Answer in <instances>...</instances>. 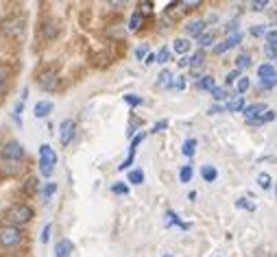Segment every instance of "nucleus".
Returning <instances> with one entry per match:
<instances>
[{"mask_svg": "<svg viewBox=\"0 0 277 257\" xmlns=\"http://www.w3.org/2000/svg\"><path fill=\"white\" fill-rule=\"evenodd\" d=\"M7 220H9V225L13 227H20V225H26L33 220V209L28 207V205H11V209L7 211Z\"/></svg>", "mask_w": 277, "mask_h": 257, "instance_id": "obj_1", "label": "nucleus"}, {"mask_svg": "<svg viewBox=\"0 0 277 257\" xmlns=\"http://www.w3.org/2000/svg\"><path fill=\"white\" fill-rule=\"evenodd\" d=\"M55 164H57L55 151L50 149L48 144H42V146H40V172L44 174V177H53Z\"/></svg>", "mask_w": 277, "mask_h": 257, "instance_id": "obj_2", "label": "nucleus"}, {"mask_svg": "<svg viewBox=\"0 0 277 257\" xmlns=\"http://www.w3.org/2000/svg\"><path fill=\"white\" fill-rule=\"evenodd\" d=\"M20 242H22L20 227H13V225H3V227H0V246L11 248V246H18Z\"/></svg>", "mask_w": 277, "mask_h": 257, "instance_id": "obj_3", "label": "nucleus"}, {"mask_svg": "<svg viewBox=\"0 0 277 257\" xmlns=\"http://www.w3.org/2000/svg\"><path fill=\"white\" fill-rule=\"evenodd\" d=\"M24 24H26V20L22 16H11L0 22V28H3V33L7 38H20L24 33Z\"/></svg>", "mask_w": 277, "mask_h": 257, "instance_id": "obj_4", "label": "nucleus"}, {"mask_svg": "<svg viewBox=\"0 0 277 257\" xmlns=\"http://www.w3.org/2000/svg\"><path fill=\"white\" fill-rule=\"evenodd\" d=\"M0 157L11 161V164H16V161H20L22 157H24V149H22V144L16 142V139H11V142H7L3 146V153H0Z\"/></svg>", "mask_w": 277, "mask_h": 257, "instance_id": "obj_5", "label": "nucleus"}, {"mask_svg": "<svg viewBox=\"0 0 277 257\" xmlns=\"http://www.w3.org/2000/svg\"><path fill=\"white\" fill-rule=\"evenodd\" d=\"M38 85L42 87L44 92H55L57 85H59V77H57L55 70H46V72H42V75L38 77Z\"/></svg>", "mask_w": 277, "mask_h": 257, "instance_id": "obj_6", "label": "nucleus"}, {"mask_svg": "<svg viewBox=\"0 0 277 257\" xmlns=\"http://www.w3.org/2000/svg\"><path fill=\"white\" fill-rule=\"evenodd\" d=\"M77 133V122L75 120H63L61 127H59V142L63 146H68L72 142V137Z\"/></svg>", "mask_w": 277, "mask_h": 257, "instance_id": "obj_7", "label": "nucleus"}, {"mask_svg": "<svg viewBox=\"0 0 277 257\" xmlns=\"http://www.w3.org/2000/svg\"><path fill=\"white\" fill-rule=\"evenodd\" d=\"M186 33L190 35V38H196L199 40L203 33H205V20H190L186 24Z\"/></svg>", "mask_w": 277, "mask_h": 257, "instance_id": "obj_8", "label": "nucleus"}, {"mask_svg": "<svg viewBox=\"0 0 277 257\" xmlns=\"http://www.w3.org/2000/svg\"><path fill=\"white\" fill-rule=\"evenodd\" d=\"M72 251H75V244L68 238H63L55 244V257H72Z\"/></svg>", "mask_w": 277, "mask_h": 257, "instance_id": "obj_9", "label": "nucleus"}, {"mask_svg": "<svg viewBox=\"0 0 277 257\" xmlns=\"http://www.w3.org/2000/svg\"><path fill=\"white\" fill-rule=\"evenodd\" d=\"M268 109H266V105L264 102H256V105H247L245 107V118L247 120H253V118H258V116H262V114H266Z\"/></svg>", "mask_w": 277, "mask_h": 257, "instance_id": "obj_10", "label": "nucleus"}, {"mask_svg": "<svg viewBox=\"0 0 277 257\" xmlns=\"http://www.w3.org/2000/svg\"><path fill=\"white\" fill-rule=\"evenodd\" d=\"M275 118H277V112H273V109H268L266 114L258 116V118H253V120H247V124H249V127H260V124H268V122H273Z\"/></svg>", "mask_w": 277, "mask_h": 257, "instance_id": "obj_11", "label": "nucleus"}, {"mask_svg": "<svg viewBox=\"0 0 277 257\" xmlns=\"http://www.w3.org/2000/svg\"><path fill=\"white\" fill-rule=\"evenodd\" d=\"M53 100H40L38 105H35L33 114L38 116V118H46V116H50V112H53Z\"/></svg>", "mask_w": 277, "mask_h": 257, "instance_id": "obj_12", "label": "nucleus"}, {"mask_svg": "<svg viewBox=\"0 0 277 257\" xmlns=\"http://www.w3.org/2000/svg\"><path fill=\"white\" fill-rule=\"evenodd\" d=\"M142 22H144V13L142 11H133L131 13V18H129V31H140L142 28Z\"/></svg>", "mask_w": 277, "mask_h": 257, "instance_id": "obj_13", "label": "nucleus"}, {"mask_svg": "<svg viewBox=\"0 0 277 257\" xmlns=\"http://www.w3.org/2000/svg\"><path fill=\"white\" fill-rule=\"evenodd\" d=\"M260 79H277V68L273 63H262L258 68Z\"/></svg>", "mask_w": 277, "mask_h": 257, "instance_id": "obj_14", "label": "nucleus"}, {"mask_svg": "<svg viewBox=\"0 0 277 257\" xmlns=\"http://www.w3.org/2000/svg\"><path fill=\"white\" fill-rule=\"evenodd\" d=\"M166 218H168V220H166V225H168V227H170V225H177L179 229H184V231H186V229H190V225H188V223H184V220H181L177 214H175L172 209H168V211H166Z\"/></svg>", "mask_w": 277, "mask_h": 257, "instance_id": "obj_15", "label": "nucleus"}, {"mask_svg": "<svg viewBox=\"0 0 277 257\" xmlns=\"http://www.w3.org/2000/svg\"><path fill=\"white\" fill-rule=\"evenodd\" d=\"M172 72L168 70V68H164L162 72H159V75H157V85L159 87H172Z\"/></svg>", "mask_w": 277, "mask_h": 257, "instance_id": "obj_16", "label": "nucleus"}, {"mask_svg": "<svg viewBox=\"0 0 277 257\" xmlns=\"http://www.w3.org/2000/svg\"><path fill=\"white\" fill-rule=\"evenodd\" d=\"M225 107H227V112L229 114H234V112H245V98L243 96H236V98H231V100H227V105H225Z\"/></svg>", "mask_w": 277, "mask_h": 257, "instance_id": "obj_17", "label": "nucleus"}, {"mask_svg": "<svg viewBox=\"0 0 277 257\" xmlns=\"http://www.w3.org/2000/svg\"><path fill=\"white\" fill-rule=\"evenodd\" d=\"M201 177H203V181H207V183H214L216 179H218V170L214 166H203L201 168Z\"/></svg>", "mask_w": 277, "mask_h": 257, "instance_id": "obj_18", "label": "nucleus"}, {"mask_svg": "<svg viewBox=\"0 0 277 257\" xmlns=\"http://www.w3.org/2000/svg\"><path fill=\"white\" fill-rule=\"evenodd\" d=\"M196 87H199V90H205V92L212 94V92L216 90V81H214L212 77H201L199 83H196Z\"/></svg>", "mask_w": 277, "mask_h": 257, "instance_id": "obj_19", "label": "nucleus"}, {"mask_svg": "<svg viewBox=\"0 0 277 257\" xmlns=\"http://www.w3.org/2000/svg\"><path fill=\"white\" fill-rule=\"evenodd\" d=\"M172 48H175V53H179V55H186L188 50H190V42H188L186 38H177L172 42Z\"/></svg>", "mask_w": 277, "mask_h": 257, "instance_id": "obj_20", "label": "nucleus"}, {"mask_svg": "<svg viewBox=\"0 0 277 257\" xmlns=\"http://www.w3.org/2000/svg\"><path fill=\"white\" fill-rule=\"evenodd\" d=\"M181 153H184L186 157H192L194 153H196V139L194 137H188L186 142H184V146H181Z\"/></svg>", "mask_w": 277, "mask_h": 257, "instance_id": "obj_21", "label": "nucleus"}, {"mask_svg": "<svg viewBox=\"0 0 277 257\" xmlns=\"http://www.w3.org/2000/svg\"><path fill=\"white\" fill-rule=\"evenodd\" d=\"M214 40H216V33H214V31H205L196 42H199V46H201V50H203L205 46H212Z\"/></svg>", "mask_w": 277, "mask_h": 257, "instance_id": "obj_22", "label": "nucleus"}, {"mask_svg": "<svg viewBox=\"0 0 277 257\" xmlns=\"http://www.w3.org/2000/svg\"><path fill=\"white\" fill-rule=\"evenodd\" d=\"M203 63H205V53H203V50H196L190 57V68H201Z\"/></svg>", "mask_w": 277, "mask_h": 257, "instance_id": "obj_23", "label": "nucleus"}, {"mask_svg": "<svg viewBox=\"0 0 277 257\" xmlns=\"http://www.w3.org/2000/svg\"><path fill=\"white\" fill-rule=\"evenodd\" d=\"M236 207H238V209H247V211H256L258 205L253 203L251 198H238V201H236Z\"/></svg>", "mask_w": 277, "mask_h": 257, "instance_id": "obj_24", "label": "nucleus"}, {"mask_svg": "<svg viewBox=\"0 0 277 257\" xmlns=\"http://www.w3.org/2000/svg\"><path fill=\"white\" fill-rule=\"evenodd\" d=\"M57 33H59V28H57L55 24H50V22H48V24H44V28H42V35L46 40H55Z\"/></svg>", "mask_w": 277, "mask_h": 257, "instance_id": "obj_25", "label": "nucleus"}, {"mask_svg": "<svg viewBox=\"0 0 277 257\" xmlns=\"http://www.w3.org/2000/svg\"><path fill=\"white\" fill-rule=\"evenodd\" d=\"M249 65H251V57H249V53H240V55L236 57V68H238V70L249 68Z\"/></svg>", "mask_w": 277, "mask_h": 257, "instance_id": "obj_26", "label": "nucleus"}, {"mask_svg": "<svg viewBox=\"0 0 277 257\" xmlns=\"http://www.w3.org/2000/svg\"><path fill=\"white\" fill-rule=\"evenodd\" d=\"M258 186H260L262 190H268V188H271V186H273L271 174H268V172H260V174H258Z\"/></svg>", "mask_w": 277, "mask_h": 257, "instance_id": "obj_27", "label": "nucleus"}, {"mask_svg": "<svg viewBox=\"0 0 277 257\" xmlns=\"http://www.w3.org/2000/svg\"><path fill=\"white\" fill-rule=\"evenodd\" d=\"M127 179H129V183H133V186H142V183H144V172L142 170H131Z\"/></svg>", "mask_w": 277, "mask_h": 257, "instance_id": "obj_28", "label": "nucleus"}, {"mask_svg": "<svg viewBox=\"0 0 277 257\" xmlns=\"http://www.w3.org/2000/svg\"><path fill=\"white\" fill-rule=\"evenodd\" d=\"M192 174H194L192 166H184V168H181V170H179V181H181V183H190Z\"/></svg>", "mask_w": 277, "mask_h": 257, "instance_id": "obj_29", "label": "nucleus"}, {"mask_svg": "<svg viewBox=\"0 0 277 257\" xmlns=\"http://www.w3.org/2000/svg\"><path fill=\"white\" fill-rule=\"evenodd\" d=\"M112 192L118 194V196H127L129 194V186H127V183H122V181H116L112 186Z\"/></svg>", "mask_w": 277, "mask_h": 257, "instance_id": "obj_30", "label": "nucleus"}, {"mask_svg": "<svg viewBox=\"0 0 277 257\" xmlns=\"http://www.w3.org/2000/svg\"><path fill=\"white\" fill-rule=\"evenodd\" d=\"M144 137H147V133H144V131H142V133H137L133 139H131V146H129V153H135L137 151V146H140L142 142H144Z\"/></svg>", "mask_w": 277, "mask_h": 257, "instance_id": "obj_31", "label": "nucleus"}, {"mask_svg": "<svg viewBox=\"0 0 277 257\" xmlns=\"http://www.w3.org/2000/svg\"><path fill=\"white\" fill-rule=\"evenodd\" d=\"M212 98H214L216 102H221V100H227L229 94H227V90H225V87H216V90L212 92Z\"/></svg>", "mask_w": 277, "mask_h": 257, "instance_id": "obj_32", "label": "nucleus"}, {"mask_svg": "<svg viewBox=\"0 0 277 257\" xmlns=\"http://www.w3.org/2000/svg\"><path fill=\"white\" fill-rule=\"evenodd\" d=\"M122 98H125V102H127V105H131V107H140L144 102L140 96H135V94H125Z\"/></svg>", "mask_w": 277, "mask_h": 257, "instance_id": "obj_33", "label": "nucleus"}, {"mask_svg": "<svg viewBox=\"0 0 277 257\" xmlns=\"http://www.w3.org/2000/svg\"><path fill=\"white\" fill-rule=\"evenodd\" d=\"M135 57H137L140 61L147 59V57H149V44H140V46L135 48Z\"/></svg>", "mask_w": 277, "mask_h": 257, "instance_id": "obj_34", "label": "nucleus"}, {"mask_svg": "<svg viewBox=\"0 0 277 257\" xmlns=\"http://www.w3.org/2000/svg\"><path fill=\"white\" fill-rule=\"evenodd\" d=\"M186 85H188V81H186L184 75H181V77H175V81H172V90L181 92V90H186Z\"/></svg>", "mask_w": 277, "mask_h": 257, "instance_id": "obj_35", "label": "nucleus"}, {"mask_svg": "<svg viewBox=\"0 0 277 257\" xmlns=\"http://www.w3.org/2000/svg\"><path fill=\"white\" fill-rule=\"evenodd\" d=\"M170 61V50L168 48H159V53H157V63H168Z\"/></svg>", "mask_w": 277, "mask_h": 257, "instance_id": "obj_36", "label": "nucleus"}, {"mask_svg": "<svg viewBox=\"0 0 277 257\" xmlns=\"http://www.w3.org/2000/svg\"><path fill=\"white\" fill-rule=\"evenodd\" d=\"M251 87V81H249V77H240L238 79V94H245L247 90Z\"/></svg>", "mask_w": 277, "mask_h": 257, "instance_id": "obj_37", "label": "nucleus"}, {"mask_svg": "<svg viewBox=\"0 0 277 257\" xmlns=\"http://www.w3.org/2000/svg\"><path fill=\"white\" fill-rule=\"evenodd\" d=\"M249 7H251V11H264L266 9V7H268V3H266V0H251V3H249Z\"/></svg>", "mask_w": 277, "mask_h": 257, "instance_id": "obj_38", "label": "nucleus"}, {"mask_svg": "<svg viewBox=\"0 0 277 257\" xmlns=\"http://www.w3.org/2000/svg\"><path fill=\"white\" fill-rule=\"evenodd\" d=\"M225 42H227V46H229V48H234V46H238V44L243 42V33H234V35H227V40H225Z\"/></svg>", "mask_w": 277, "mask_h": 257, "instance_id": "obj_39", "label": "nucleus"}, {"mask_svg": "<svg viewBox=\"0 0 277 257\" xmlns=\"http://www.w3.org/2000/svg\"><path fill=\"white\" fill-rule=\"evenodd\" d=\"M260 90H273L277 85V79H260Z\"/></svg>", "mask_w": 277, "mask_h": 257, "instance_id": "obj_40", "label": "nucleus"}, {"mask_svg": "<svg viewBox=\"0 0 277 257\" xmlns=\"http://www.w3.org/2000/svg\"><path fill=\"white\" fill-rule=\"evenodd\" d=\"M22 109H24V100H20V102H18V105H16V109H13V120H16V124H18V127H20V124H22V118H20Z\"/></svg>", "mask_w": 277, "mask_h": 257, "instance_id": "obj_41", "label": "nucleus"}, {"mask_svg": "<svg viewBox=\"0 0 277 257\" xmlns=\"http://www.w3.org/2000/svg\"><path fill=\"white\" fill-rule=\"evenodd\" d=\"M264 42H266V46H277V28L275 31H268L264 35Z\"/></svg>", "mask_w": 277, "mask_h": 257, "instance_id": "obj_42", "label": "nucleus"}, {"mask_svg": "<svg viewBox=\"0 0 277 257\" xmlns=\"http://www.w3.org/2000/svg\"><path fill=\"white\" fill-rule=\"evenodd\" d=\"M42 192H44V198H46V201H48V198H50V196H53V194L57 192V183H48V186L44 188Z\"/></svg>", "mask_w": 277, "mask_h": 257, "instance_id": "obj_43", "label": "nucleus"}, {"mask_svg": "<svg viewBox=\"0 0 277 257\" xmlns=\"http://www.w3.org/2000/svg\"><path fill=\"white\" fill-rule=\"evenodd\" d=\"M240 79V70L236 68V70H231L229 72V75L227 77H225V83H227V85H231V83H236V81Z\"/></svg>", "mask_w": 277, "mask_h": 257, "instance_id": "obj_44", "label": "nucleus"}, {"mask_svg": "<svg viewBox=\"0 0 277 257\" xmlns=\"http://www.w3.org/2000/svg\"><path fill=\"white\" fill-rule=\"evenodd\" d=\"M7 79H9V70H7L5 65H0V90L7 85Z\"/></svg>", "mask_w": 277, "mask_h": 257, "instance_id": "obj_45", "label": "nucleus"}, {"mask_svg": "<svg viewBox=\"0 0 277 257\" xmlns=\"http://www.w3.org/2000/svg\"><path fill=\"white\" fill-rule=\"evenodd\" d=\"M166 127H168V120H159V122H155V127L151 129V133H159V131L166 129Z\"/></svg>", "mask_w": 277, "mask_h": 257, "instance_id": "obj_46", "label": "nucleus"}, {"mask_svg": "<svg viewBox=\"0 0 277 257\" xmlns=\"http://www.w3.org/2000/svg\"><path fill=\"white\" fill-rule=\"evenodd\" d=\"M268 31H266V26L264 24H256L251 28V35H266Z\"/></svg>", "mask_w": 277, "mask_h": 257, "instance_id": "obj_47", "label": "nucleus"}, {"mask_svg": "<svg viewBox=\"0 0 277 257\" xmlns=\"http://www.w3.org/2000/svg\"><path fill=\"white\" fill-rule=\"evenodd\" d=\"M223 112H227V107H225V105H214V107H210V109H207V114H210V116H214V114H223Z\"/></svg>", "mask_w": 277, "mask_h": 257, "instance_id": "obj_48", "label": "nucleus"}, {"mask_svg": "<svg viewBox=\"0 0 277 257\" xmlns=\"http://www.w3.org/2000/svg\"><path fill=\"white\" fill-rule=\"evenodd\" d=\"M42 244H46V242L50 240V225H46V227H44V229H42Z\"/></svg>", "mask_w": 277, "mask_h": 257, "instance_id": "obj_49", "label": "nucleus"}, {"mask_svg": "<svg viewBox=\"0 0 277 257\" xmlns=\"http://www.w3.org/2000/svg\"><path fill=\"white\" fill-rule=\"evenodd\" d=\"M24 188H26V192H31V194H33L35 190H38V179H28Z\"/></svg>", "mask_w": 277, "mask_h": 257, "instance_id": "obj_50", "label": "nucleus"}, {"mask_svg": "<svg viewBox=\"0 0 277 257\" xmlns=\"http://www.w3.org/2000/svg\"><path fill=\"white\" fill-rule=\"evenodd\" d=\"M264 53H266V57H271V59H277V46H266Z\"/></svg>", "mask_w": 277, "mask_h": 257, "instance_id": "obj_51", "label": "nucleus"}, {"mask_svg": "<svg viewBox=\"0 0 277 257\" xmlns=\"http://www.w3.org/2000/svg\"><path fill=\"white\" fill-rule=\"evenodd\" d=\"M151 63H157V55L149 53V57H147V59H144V65H151Z\"/></svg>", "mask_w": 277, "mask_h": 257, "instance_id": "obj_52", "label": "nucleus"}, {"mask_svg": "<svg viewBox=\"0 0 277 257\" xmlns=\"http://www.w3.org/2000/svg\"><path fill=\"white\" fill-rule=\"evenodd\" d=\"M177 63H179V68H188V65H190V59H188V57H181Z\"/></svg>", "mask_w": 277, "mask_h": 257, "instance_id": "obj_53", "label": "nucleus"}, {"mask_svg": "<svg viewBox=\"0 0 277 257\" xmlns=\"http://www.w3.org/2000/svg\"><path fill=\"white\" fill-rule=\"evenodd\" d=\"M164 257H172V255H164Z\"/></svg>", "mask_w": 277, "mask_h": 257, "instance_id": "obj_54", "label": "nucleus"}, {"mask_svg": "<svg viewBox=\"0 0 277 257\" xmlns=\"http://www.w3.org/2000/svg\"><path fill=\"white\" fill-rule=\"evenodd\" d=\"M275 61H277V59H275Z\"/></svg>", "mask_w": 277, "mask_h": 257, "instance_id": "obj_55", "label": "nucleus"}]
</instances>
